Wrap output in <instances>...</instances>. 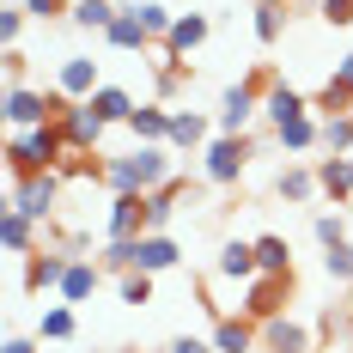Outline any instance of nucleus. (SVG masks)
<instances>
[{
  "label": "nucleus",
  "mask_w": 353,
  "mask_h": 353,
  "mask_svg": "<svg viewBox=\"0 0 353 353\" xmlns=\"http://www.w3.org/2000/svg\"><path fill=\"white\" fill-rule=\"evenodd\" d=\"M0 353H37V341H31V335H12V341H6Z\"/></svg>",
  "instance_id": "41"
},
{
  "label": "nucleus",
  "mask_w": 353,
  "mask_h": 353,
  "mask_svg": "<svg viewBox=\"0 0 353 353\" xmlns=\"http://www.w3.org/2000/svg\"><path fill=\"white\" fill-rule=\"evenodd\" d=\"M165 353H213V341H201V335H176Z\"/></svg>",
  "instance_id": "39"
},
{
  "label": "nucleus",
  "mask_w": 353,
  "mask_h": 353,
  "mask_svg": "<svg viewBox=\"0 0 353 353\" xmlns=\"http://www.w3.org/2000/svg\"><path fill=\"white\" fill-rule=\"evenodd\" d=\"M128 134H134V146H171V110L165 104H141L128 116Z\"/></svg>",
  "instance_id": "14"
},
{
  "label": "nucleus",
  "mask_w": 353,
  "mask_h": 353,
  "mask_svg": "<svg viewBox=\"0 0 353 353\" xmlns=\"http://www.w3.org/2000/svg\"><path fill=\"white\" fill-rule=\"evenodd\" d=\"M171 183V152L165 146H134L122 159H104V189L110 195H159Z\"/></svg>",
  "instance_id": "1"
},
{
  "label": "nucleus",
  "mask_w": 353,
  "mask_h": 353,
  "mask_svg": "<svg viewBox=\"0 0 353 353\" xmlns=\"http://www.w3.org/2000/svg\"><path fill=\"white\" fill-rule=\"evenodd\" d=\"M171 146H183V152L208 146V116L201 110H171Z\"/></svg>",
  "instance_id": "27"
},
{
  "label": "nucleus",
  "mask_w": 353,
  "mask_h": 353,
  "mask_svg": "<svg viewBox=\"0 0 353 353\" xmlns=\"http://www.w3.org/2000/svg\"><path fill=\"white\" fill-rule=\"evenodd\" d=\"M134 12H141V25H146V37H152V43H165V37H171V25H176V12H171V6H159V0H134Z\"/></svg>",
  "instance_id": "31"
},
{
  "label": "nucleus",
  "mask_w": 353,
  "mask_h": 353,
  "mask_svg": "<svg viewBox=\"0 0 353 353\" xmlns=\"http://www.w3.org/2000/svg\"><path fill=\"white\" fill-rule=\"evenodd\" d=\"M176 262H183V250H176L171 232H146L141 238V268L146 274H165V268H176Z\"/></svg>",
  "instance_id": "25"
},
{
  "label": "nucleus",
  "mask_w": 353,
  "mask_h": 353,
  "mask_svg": "<svg viewBox=\"0 0 353 353\" xmlns=\"http://www.w3.org/2000/svg\"><path fill=\"white\" fill-rule=\"evenodd\" d=\"M25 19H31L25 6H6V12H0V37H6V49H19V37H25Z\"/></svg>",
  "instance_id": "36"
},
{
  "label": "nucleus",
  "mask_w": 353,
  "mask_h": 353,
  "mask_svg": "<svg viewBox=\"0 0 353 353\" xmlns=\"http://www.w3.org/2000/svg\"><path fill=\"white\" fill-rule=\"evenodd\" d=\"M73 98H61L55 85L49 92H37V85H6V128H49V122H61V110Z\"/></svg>",
  "instance_id": "5"
},
{
  "label": "nucleus",
  "mask_w": 353,
  "mask_h": 353,
  "mask_svg": "<svg viewBox=\"0 0 353 353\" xmlns=\"http://www.w3.org/2000/svg\"><path fill=\"white\" fill-rule=\"evenodd\" d=\"M347 159H353V152H347Z\"/></svg>",
  "instance_id": "43"
},
{
  "label": "nucleus",
  "mask_w": 353,
  "mask_h": 353,
  "mask_svg": "<svg viewBox=\"0 0 353 353\" xmlns=\"http://www.w3.org/2000/svg\"><path fill=\"white\" fill-rule=\"evenodd\" d=\"M208 12H176V25H171V37H165V43H159V49H165V61H183V55H195V49H201V43H208Z\"/></svg>",
  "instance_id": "10"
},
{
  "label": "nucleus",
  "mask_w": 353,
  "mask_h": 353,
  "mask_svg": "<svg viewBox=\"0 0 353 353\" xmlns=\"http://www.w3.org/2000/svg\"><path fill=\"white\" fill-rule=\"evenodd\" d=\"M98 281H104V268H98L92 256H73V262H68V281H61V305H85V299L98 292Z\"/></svg>",
  "instance_id": "17"
},
{
  "label": "nucleus",
  "mask_w": 353,
  "mask_h": 353,
  "mask_svg": "<svg viewBox=\"0 0 353 353\" xmlns=\"http://www.w3.org/2000/svg\"><path fill=\"white\" fill-rule=\"evenodd\" d=\"M256 268H262L268 281H292V250H286V238L262 232V238H256Z\"/></svg>",
  "instance_id": "23"
},
{
  "label": "nucleus",
  "mask_w": 353,
  "mask_h": 353,
  "mask_svg": "<svg viewBox=\"0 0 353 353\" xmlns=\"http://www.w3.org/2000/svg\"><path fill=\"white\" fill-rule=\"evenodd\" d=\"M323 152H353V116H323Z\"/></svg>",
  "instance_id": "32"
},
{
  "label": "nucleus",
  "mask_w": 353,
  "mask_h": 353,
  "mask_svg": "<svg viewBox=\"0 0 353 353\" xmlns=\"http://www.w3.org/2000/svg\"><path fill=\"white\" fill-rule=\"evenodd\" d=\"M274 141H281L286 152H311V146H323V122L317 116H292V122L274 128Z\"/></svg>",
  "instance_id": "26"
},
{
  "label": "nucleus",
  "mask_w": 353,
  "mask_h": 353,
  "mask_svg": "<svg viewBox=\"0 0 353 353\" xmlns=\"http://www.w3.org/2000/svg\"><path fill=\"white\" fill-rule=\"evenodd\" d=\"M37 335H43V341H73V335H79V317H73V305H49Z\"/></svg>",
  "instance_id": "30"
},
{
  "label": "nucleus",
  "mask_w": 353,
  "mask_h": 353,
  "mask_svg": "<svg viewBox=\"0 0 353 353\" xmlns=\"http://www.w3.org/2000/svg\"><path fill=\"white\" fill-rule=\"evenodd\" d=\"M85 104L98 110V116H104L110 128H116V122H122V128H128V116H134V92H128V85H98V92H92V98H85Z\"/></svg>",
  "instance_id": "20"
},
{
  "label": "nucleus",
  "mask_w": 353,
  "mask_h": 353,
  "mask_svg": "<svg viewBox=\"0 0 353 353\" xmlns=\"http://www.w3.org/2000/svg\"><path fill=\"white\" fill-rule=\"evenodd\" d=\"M286 286H292V281H268V274H256V281L244 286V317H256V323L281 317V299H286Z\"/></svg>",
  "instance_id": "15"
},
{
  "label": "nucleus",
  "mask_w": 353,
  "mask_h": 353,
  "mask_svg": "<svg viewBox=\"0 0 353 353\" xmlns=\"http://www.w3.org/2000/svg\"><path fill=\"white\" fill-rule=\"evenodd\" d=\"M116 12H122V6H116V0H73V25H85V31H110V25H116Z\"/></svg>",
  "instance_id": "29"
},
{
  "label": "nucleus",
  "mask_w": 353,
  "mask_h": 353,
  "mask_svg": "<svg viewBox=\"0 0 353 353\" xmlns=\"http://www.w3.org/2000/svg\"><path fill=\"white\" fill-rule=\"evenodd\" d=\"M329 79H335V85H347V92H353V55H341V61H335V73H329Z\"/></svg>",
  "instance_id": "40"
},
{
  "label": "nucleus",
  "mask_w": 353,
  "mask_h": 353,
  "mask_svg": "<svg viewBox=\"0 0 353 353\" xmlns=\"http://www.w3.org/2000/svg\"><path fill=\"white\" fill-rule=\"evenodd\" d=\"M317 183L329 201H347L353 195V159L347 152H329V159H317Z\"/></svg>",
  "instance_id": "22"
},
{
  "label": "nucleus",
  "mask_w": 353,
  "mask_h": 353,
  "mask_svg": "<svg viewBox=\"0 0 353 353\" xmlns=\"http://www.w3.org/2000/svg\"><path fill=\"white\" fill-rule=\"evenodd\" d=\"M6 159H12V176H37V171H61L68 165V141L61 128H12L6 134Z\"/></svg>",
  "instance_id": "2"
},
{
  "label": "nucleus",
  "mask_w": 353,
  "mask_h": 353,
  "mask_svg": "<svg viewBox=\"0 0 353 353\" xmlns=\"http://www.w3.org/2000/svg\"><path fill=\"white\" fill-rule=\"evenodd\" d=\"M311 232H317V244H323V250L347 244V219H341V213H317V219H311Z\"/></svg>",
  "instance_id": "34"
},
{
  "label": "nucleus",
  "mask_w": 353,
  "mask_h": 353,
  "mask_svg": "<svg viewBox=\"0 0 353 353\" xmlns=\"http://www.w3.org/2000/svg\"><path fill=\"white\" fill-rule=\"evenodd\" d=\"M116 6H128V0H116Z\"/></svg>",
  "instance_id": "42"
},
{
  "label": "nucleus",
  "mask_w": 353,
  "mask_h": 353,
  "mask_svg": "<svg viewBox=\"0 0 353 353\" xmlns=\"http://www.w3.org/2000/svg\"><path fill=\"white\" fill-rule=\"evenodd\" d=\"M201 165H208V183L232 189V183L244 176V165H250V134H213V141L201 146Z\"/></svg>",
  "instance_id": "6"
},
{
  "label": "nucleus",
  "mask_w": 353,
  "mask_h": 353,
  "mask_svg": "<svg viewBox=\"0 0 353 353\" xmlns=\"http://www.w3.org/2000/svg\"><path fill=\"white\" fill-rule=\"evenodd\" d=\"M274 85V73L262 68V73H250V79H238V85H225L219 92V134H244L250 122H256V110H262V92Z\"/></svg>",
  "instance_id": "4"
},
{
  "label": "nucleus",
  "mask_w": 353,
  "mask_h": 353,
  "mask_svg": "<svg viewBox=\"0 0 353 353\" xmlns=\"http://www.w3.org/2000/svg\"><path fill=\"white\" fill-rule=\"evenodd\" d=\"M323 19L329 25H353V0H323Z\"/></svg>",
  "instance_id": "38"
},
{
  "label": "nucleus",
  "mask_w": 353,
  "mask_h": 353,
  "mask_svg": "<svg viewBox=\"0 0 353 353\" xmlns=\"http://www.w3.org/2000/svg\"><path fill=\"white\" fill-rule=\"evenodd\" d=\"M0 244H6V256H37V250H43V225L6 208L0 213Z\"/></svg>",
  "instance_id": "13"
},
{
  "label": "nucleus",
  "mask_w": 353,
  "mask_h": 353,
  "mask_svg": "<svg viewBox=\"0 0 353 353\" xmlns=\"http://www.w3.org/2000/svg\"><path fill=\"white\" fill-rule=\"evenodd\" d=\"M262 116H268V122L281 128V122H292V116H311V104H305V98H299V92H292L286 79H274V85L262 92Z\"/></svg>",
  "instance_id": "21"
},
{
  "label": "nucleus",
  "mask_w": 353,
  "mask_h": 353,
  "mask_svg": "<svg viewBox=\"0 0 353 353\" xmlns=\"http://www.w3.org/2000/svg\"><path fill=\"white\" fill-rule=\"evenodd\" d=\"M256 274H262V268H256V238H232V244H219V262H213V281H232V286H250L256 281Z\"/></svg>",
  "instance_id": "9"
},
{
  "label": "nucleus",
  "mask_w": 353,
  "mask_h": 353,
  "mask_svg": "<svg viewBox=\"0 0 353 353\" xmlns=\"http://www.w3.org/2000/svg\"><path fill=\"white\" fill-rule=\"evenodd\" d=\"M262 347H268V353H311V329H305V323H292V317L281 311V317L262 323Z\"/></svg>",
  "instance_id": "16"
},
{
  "label": "nucleus",
  "mask_w": 353,
  "mask_h": 353,
  "mask_svg": "<svg viewBox=\"0 0 353 353\" xmlns=\"http://www.w3.org/2000/svg\"><path fill=\"white\" fill-rule=\"evenodd\" d=\"M104 43L110 49H152V37H146V25H141V12H134V6H122V12H116V25H110L104 31Z\"/></svg>",
  "instance_id": "24"
},
{
  "label": "nucleus",
  "mask_w": 353,
  "mask_h": 353,
  "mask_svg": "<svg viewBox=\"0 0 353 353\" xmlns=\"http://www.w3.org/2000/svg\"><path fill=\"white\" fill-rule=\"evenodd\" d=\"M61 195H68V176L61 171H37V176H12V189H6V208L37 219V225H49L55 213H61Z\"/></svg>",
  "instance_id": "3"
},
{
  "label": "nucleus",
  "mask_w": 353,
  "mask_h": 353,
  "mask_svg": "<svg viewBox=\"0 0 353 353\" xmlns=\"http://www.w3.org/2000/svg\"><path fill=\"white\" fill-rule=\"evenodd\" d=\"M19 6H25L31 19H61V12H73L68 0H19Z\"/></svg>",
  "instance_id": "37"
},
{
  "label": "nucleus",
  "mask_w": 353,
  "mask_h": 353,
  "mask_svg": "<svg viewBox=\"0 0 353 353\" xmlns=\"http://www.w3.org/2000/svg\"><path fill=\"white\" fill-rule=\"evenodd\" d=\"M68 262H73V250H49V244L37 256H25V292H61Z\"/></svg>",
  "instance_id": "8"
},
{
  "label": "nucleus",
  "mask_w": 353,
  "mask_h": 353,
  "mask_svg": "<svg viewBox=\"0 0 353 353\" xmlns=\"http://www.w3.org/2000/svg\"><path fill=\"white\" fill-rule=\"evenodd\" d=\"M213 353H256V341H262V335H256V329H250L244 317H213Z\"/></svg>",
  "instance_id": "18"
},
{
  "label": "nucleus",
  "mask_w": 353,
  "mask_h": 353,
  "mask_svg": "<svg viewBox=\"0 0 353 353\" xmlns=\"http://www.w3.org/2000/svg\"><path fill=\"white\" fill-rule=\"evenodd\" d=\"M110 238H146V195H110Z\"/></svg>",
  "instance_id": "12"
},
{
  "label": "nucleus",
  "mask_w": 353,
  "mask_h": 353,
  "mask_svg": "<svg viewBox=\"0 0 353 353\" xmlns=\"http://www.w3.org/2000/svg\"><path fill=\"white\" fill-rule=\"evenodd\" d=\"M286 0H256V43H281L286 37Z\"/></svg>",
  "instance_id": "28"
},
{
  "label": "nucleus",
  "mask_w": 353,
  "mask_h": 353,
  "mask_svg": "<svg viewBox=\"0 0 353 353\" xmlns=\"http://www.w3.org/2000/svg\"><path fill=\"white\" fill-rule=\"evenodd\" d=\"M116 292H122V305H152V274H146V268L116 274Z\"/></svg>",
  "instance_id": "33"
},
{
  "label": "nucleus",
  "mask_w": 353,
  "mask_h": 353,
  "mask_svg": "<svg viewBox=\"0 0 353 353\" xmlns=\"http://www.w3.org/2000/svg\"><path fill=\"white\" fill-rule=\"evenodd\" d=\"M98 85H104V79H98V61H92V55H68V61H61V73H55V92H61V98H73V104H85Z\"/></svg>",
  "instance_id": "11"
},
{
  "label": "nucleus",
  "mask_w": 353,
  "mask_h": 353,
  "mask_svg": "<svg viewBox=\"0 0 353 353\" xmlns=\"http://www.w3.org/2000/svg\"><path fill=\"white\" fill-rule=\"evenodd\" d=\"M55 128H61V141H68V152H92V146L104 141V128H110V122H104V116H98L92 104H68Z\"/></svg>",
  "instance_id": "7"
},
{
  "label": "nucleus",
  "mask_w": 353,
  "mask_h": 353,
  "mask_svg": "<svg viewBox=\"0 0 353 353\" xmlns=\"http://www.w3.org/2000/svg\"><path fill=\"white\" fill-rule=\"evenodd\" d=\"M323 268H329V281L353 286V244H335V250H323Z\"/></svg>",
  "instance_id": "35"
},
{
  "label": "nucleus",
  "mask_w": 353,
  "mask_h": 353,
  "mask_svg": "<svg viewBox=\"0 0 353 353\" xmlns=\"http://www.w3.org/2000/svg\"><path fill=\"white\" fill-rule=\"evenodd\" d=\"M274 195H281V201H292V208H305V201H317V195H323V183H317V171H311V165H286L281 183H274Z\"/></svg>",
  "instance_id": "19"
}]
</instances>
